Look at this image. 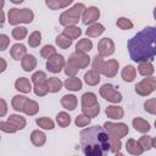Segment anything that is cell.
Instances as JSON below:
<instances>
[{"instance_id":"6da1fadb","label":"cell","mask_w":156,"mask_h":156,"mask_svg":"<svg viewBox=\"0 0 156 156\" xmlns=\"http://www.w3.org/2000/svg\"><path fill=\"white\" fill-rule=\"evenodd\" d=\"M130 58L134 62L152 61L156 55V29L152 26L138 32L127 44Z\"/></svg>"},{"instance_id":"7a4b0ae2","label":"cell","mask_w":156,"mask_h":156,"mask_svg":"<svg viewBox=\"0 0 156 156\" xmlns=\"http://www.w3.org/2000/svg\"><path fill=\"white\" fill-rule=\"evenodd\" d=\"M80 146L87 156H102L110 152V135L101 126L84 128L80 132Z\"/></svg>"},{"instance_id":"3957f363","label":"cell","mask_w":156,"mask_h":156,"mask_svg":"<svg viewBox=\"0 0 156 156\" xmlns=\"http://www.w3.org/2000/svg\"><path fill=\"white\" fill-rule=\"evenodd\" d=\"M85 10V5L82 4V2H77L74 4L72 7H69L68 10L63 11L61 15H60V24L63 26V27H67V26H76L80 17H82V13L83 11Z\"/></svg>"},{"instance_id":"277c9868","label":"cell","mask_w":156,"mask_h":156,"mask_svg":"<svg viewBox=\"0 0 156 156\" xmlns=\"http://www.w3.org/2000/svg\"><path fill=\"white\" fill-rule=\"evenodd\" d=\"M105 130L108 133L110 136H113V138H118V139H122L124 136H127V134L129 133V128L126 123L123 122H105L104 126Z\"/></svg>"},{"instance_id":"5b68a950","label":"cell","mask_w":156,"mask_h":156,"mask_svg":"<svg viewBox=\"0 0 156 156\" xmlns=\"http://www.w3.org/2000/svg\"><path fill=\"white\" fill-rule=\"evenodd\" d=\"M99 93H100L101 98H104L108 102L119 104L122 101V94L110 83H106V84L101 85V88L99 89Z\"/></svg>"},{"instance_id":"8992f818","label":"cell","mask_w":156,"mask_h":156,"mask_svg":"<svg viewBox=\"0 0 156 156\" xmlns=\"http://www.w3.org/2000/svg\"><path fill=\"white\" fill-rule=\"evenodd\" d=\"M156 89V79L154 76H149L140 80L135 85V93L140 96H149Z\"/></svg>"},{"instance_id":"52a82bcc","label":"cell","mask_w":156,"mask_h":156,"mask_svg":"<svg viewBox=\"0 0 156 156\" xmlns=\"http://www.w3.org/2000/svg\"><path fill=\"white\" fill-rule=\"evenodd\" d=\"M65 57L60 54H55L54 56H51L50 58L46 60V69L54 74L56 73H60L63 68V65H65Z\"/></svg>"},{"instance_id":"ba28073f","label":"cell","mask_w":156,"mask_h":156,"mask_svg":"<svg viewBox=\"0 0 156 156\" xmlns=\"http://www.w3.org/2000/svg\"><path fill=\"white\" fill-rule=\"evenodd\" d=\"M115 52V43L111 38H102L98 43V54L102 57L111 56Z\"/></svg>"},{"instance_id":"9c48e42d","label":"cell","mask_w":156,"mask_h":156,"mask_svg":"<svg viewBox=\"0 0 156 156\" xmlns=\"http://www.w3.org/2000/svg\"><path fill=\"white\" fill-rule=\"evenodd\" d=\"M99 17H100V10L96 6H89V7H85V10L83 11L80 20L83 24L89 26L91 23H95L99 20Z\"/></svg>"},{"instance_id":"30bf717a","label":"cell","mask_w":156,"mask_h":156,"mask_svg":"<svg viewBox=\"0 0 156 156\" xmlns=\"http://www.w3.org/2000/svg\"><path fill=\"white\" fill-rule=\"evenodd\" d=\"M118 68H119V62L117 60H115V58H110L107 61L104 60L100 74H104L107 78H113L117 74Z\"/></svg>"},{"instance_id":"8fae6325","label":"cell","mask_w":156,"mask_h":156,"mask_svg":"<svg viewBox=\"0 0 156 156\" xmlns=\"http://www.w3.org/2000/svg\"><path fill=\"white\" fill-rule=\"evenodd\" d=\"M68 60L78 68V69H82V68H87L89 65H90V57L88 54H84V52H73L71 54V56L68 57Z\"/></svg>"},{"instance_id":"7c38bea8","label":"cell","mask_w":156,"mask_h":156,"mask_svg":"<svg viewBox=\"0 0 156 156\" xmlns=\"http://www.w3.org/2000/svg\"><path fill=\"white\" fill-rule=\"evenodd\" d=\"M15 89L18 90L22 94H28V93H30L33 90V85H32V82L28 78L20 77L15 82Z\"/></svg>"},{"instance_id":"4fadbf2b","label":"cell","mask_w":156,"mask_h":156,"mask_svg":"<svg viewBox=\"0 0 156 156\" xmlns=\"http://www.w3.org/2000/svg\"><path fill=\"white\" fill-rule=\"evenodd\" d=\"M10 55H11V57H12L13 60H16V61L22 60V58L27 55V48H26V45H23V44H21V43L13 44V45L11 46V49H10Z\"/></svg>"},{"instance_id":"5bb4252c","label":"cell","mask_w":156,"mask_h":156,"mask_svg":"<svg viewBox=\"0 0 156 156\" xmlns=\"http://www.w3.org/2000/svg\"><path fill=\"white\" fill-rule=\"evenodd\" d=\"M132 124H133V128H134L136 132L143 133V134H146V133L150 132V129H151L150 123H149L146 119L141 118V117H135V118H133Z\"/></svg>"},{"instance_id":"9a60e30c","label":"cell","mask_w":156,"mask_h":156,"mask_svg":"<svg viewBox=\"0 0 156 156\" xmlns=\"http://www.w3.org/2000/svg\"><path fill=\"white\" fill-rule=\"evenodd\" d=\"M17 17H18V23L28 24V23H32L33 22V20H34V12L30 9H28V7L18 9Z\"/></svg>"},{"instance_id":"2e32d148","label":"cell","mask_w":156,"mask_h":156,"mask_svg":"<svg viewBox=\"0 0 156 156\" xmlns=\"http://www.w3.org/2000/svg\"><path fill=\"white\" fill-rule=\"evenodd\" d=\"M126 150H127L128 154L134 155V156H139V155H141L144 152V150L140 146L139 141L135 140V139H133V138H130V139L127 140V143H126Z\"/></svg>"},{"instance_id":"e0dca14e","label":"cell","mask_w":156,"mask_h":156,"mask_svg":"<svg viewBox=\"0 0 156 156\" xmlns=\"http://www.w3.org/2000/svg\"><path fill=\"white\" fill-rule=\"evenodd\" d=\"M21 66L24 72H32L37 68V58L34 55L27 54L22 60H21Z\"/></svg>"},{"instance_id":"ac0fdd59","label":"cell","mask_w":156,"mask_h":156,"mask_svg":"<svg viewBox=\"0 0 156 156\" xmlns=\"http://www.w3.org/2000/svg\"><path fill=\"white\" fill-rule=\"evenodd\" d=\"M63 87L69 91H79L83 87V83L78 77L73 76V77H68L63 82Z\"/></svg>"},{"instance_id":"d6986e66","label":"cell","mask_w":156,"mask_h":156,"mask_svg":"<svg viewBox=\"0 0 156 156\" xmlns=\"http://www.w3.org/2000/svg\"><path fill=\"white\" fill-rule=\"evenodd\" d=\"M77 104H78L77 96L73 95V94H66V95H63L61 98V105H62V107L66 108V110H68V111L76 110Z\"/></svg>"},{"instance_id":"ffe728a7","label":"cell","mask_w":156,"mask_h":156,"mask_svg":"<svg viewBox=\"0 0 156 156\" xmlns=\"http://www.w3.org/2000/svg\"><path fill=\"white\" fill-rule=\"evenodd\" d=\"M105 115L111 119H121L124 116V111L121 106L117 105H110L105 110Z\"/></svg>"},{"instance_id":"44dd1931","label":"cell","mask_w":156,"mask_h":156,"mask_svg":"<svg viewBox=\"0 0 156 156\" xmlns=\"http://www.w3.org/2000/svg\"><path fill=\"white\" fill-rule=\"evenodd\" d=\"M104 32H105L104 24H101L99 22H95V23H91V24L88 26V28L85 30V34L89 38H96V37L101 35Z\"/></svg>"},{"instance_id":"7402d4cb","label":"cell","mask_w":156,"mask_h":156,"mask_svg":"<svg viewBox=\"0 0 156 156\" xmlns=\"http://www.w3.org/2000/svg\"><path fill=\"white\" fill-rule=\"evenodd\" d=\"M30 141L34 146L40 147L46 143V135H45L44 132H41L39 129H35L30 133Z\"/></svg>"},{"instance_id":"603a6c76","label":"cell","mask_w":156,"mask_h":156,"mask_svg":"<svg viewBox=\"0 0 156 156\" xmlns=\"http://www.w3.org/2000/svg\"><path fill=\"white\" fill-rule=\"evenodd\" d=\"M138 72L140 76L143 77H149V76H152L154 72H155V68H154V65L151 63V61H141V62H138Z\"/></svg>"},{"instance_id":"cb8c5ba5","label":"cell","mask_w":156,"mask_h":156,"mask_svg":"<svg viewBox=\"0 0 156 156\" xmlns=\"http://www.w3.org/2000/svg\"><path fill=\"white\" fill-rule=\"evenodd\" d=\"M121 76H122V79L127 83H132L134 82L135 77H136V69L134 66L132 65H127L123 67L122 72H121Z\"/></svg>"},{"instance_id":"d4e9b609","label":"cell","mask_w":156,"mask_h":156,"mask_svg":"<svg viewBox=\"0 0 156 156\" xmlns=\"http://www.w3.org/2000/svg\"><path fill=\"white\" fill-rule=\"evenodd\" d=\"M7 121H9L11 124H13L17 130H22V129H24L26 126H27L26 118H24L23 116H21V115H17V113L10 115V116L7 117Z\"/></svg>"},{"instance_id":"484cf974","label":"cell","mask_w":156,"mask_h":156,"mask_svg":"<svg viewBox=\"0 0 156 156\" xmlns=\"http://www.w3.org/2000/svg\"><path fill=\"white\" fill-rule=\"evenodd\" d=\"M83 78H84V82L90 87L98 85L100 83V73H98L94 69H89L88 72H85Z\"/></svg>"},{"instance_id":"4316f807","label":"cell","mask_w":156,"mask_h":156,"mask_svg":"<svg viewBox=\"0 0 156 156\" xmlns=\"http://www.w3.org/2000/svg\"><path fill=\"white\" fill-rule=\"evenodd\" d=\"M27 100H28V98L24 96V95H20V94L18 95H15L12 98V100H11V106H12V108L15 111L22 112L23 111V107H24V104L27 102Z\"/></svg>"},{"instance_id":"83f0119b","label":"cell","mask_w":156,"mask_h":156,"mask_svg":"<svg viewBox=\"0 0 156 156\" xmlns=\"http://www.w3.org/2000/svg\"><path fill=\"white\" fill-rule=\"evenodd\" d=\"M38 111H39V105H38V102H37L35 100L28 99L27 102L24 104V107H23V111H22V112H23L24 115H27V116H34V115L38 113Z\"/></svg>"},{"instance_id":"f1b7e54d","label":"cell","mask_w":156,"mask_h":156,"mask_svg":"<svg viewBox=\"0 0 156 156\" xmlns=\"http://www.w3.org/2000/svg\"><path fill=\"white\" fill-rule=\"evenodd\" d=\"M91 49H93V41H91L90 39H88V38L80 39V40H78V43L76 44V51H78V52L88 54Z\"/></svg>"},{"instance_id":"f546056e","label":"cell","mask_w":156,"mask_h":156,"mask_svg":"<svg viewBox=\"0 0 156 156\" xmlns=\"http://www.w3.org/2000/svg\"><path fill=\"white\" fill-rule=\"evenodd\" d=\"M46 83H48V87H49V93H58L62 89V85H63L61 79L57 78V77H49Z\"/></svg>"},{"instance_id":"4dcf8cb0","label":"cell","mask_w":156,"mask_h":156,"mask_svg":"<svg viewBox=\"0 0 156 156\" xmlns=\"http://www.w3.org/2000/svg\"><path fill=\"white\" fill-rule=\"evenodd\" d=\"M138 141H139V144H140V146L143 147L144 151H149L150 149L156 147V146H155L156 139L152 138V136H150V135H146V134H145V135L140 136V139H139Z\"/></svg>"},{"instance_id":"1f68e13d","label":"cell","mask_w":156,"mask_h":156,"mask_svg":"<svg viewBox=\"0 0 156 156\" xmlns=\"http://www.w3.org/2000/svg\"><path fill=\"white\" fill-rule=\"evenodd\" d=\"M65 35H67L69 39L74 40V39H78L80 35H82V29L76 24V26H67L65 27L63 32H62Z\"/></svg>"},{"instance_id":"d6a6232c","label":"cell","mask_w":156,"mask_h":156,"mask_svg":"<svg viewBox=\"0 0 156 156\" xmlns=\"http://www.w3.org/2000/svg\"><path fill=\"white\" fill-rule=\"evenodd\" d=\"M35 123L39 128L44 130H52L55 128V122L49 117H39L35 119Z\"/></svg>"},{"instance_id":"836d02e7","label":"cell","mask_w":156,"mask_h":156,"mask_svg":"<svg viewBox=\"0 0 156 156\" xmlns=\"http://www.w3.org/2000/svg\"><path fill=\"white\" fill-rule=\"evenodd\" d=\"M72 39H69L67 35H65L63 33H61V34H58L57 37H56V39H55V43H56V45L60 48V49H63V50H66V49H68V48H71V45H72Z\"/></svg>"},{"instance_id":"e575fe53","label":"cell","mask_w":156,"mask_h":156,"mask_svg":"<svg viewBox=\"0 0 156 156\" xmlns=\"http://www.w3.org/2000/svg\"><path fill=\"white\" fill-rule=\"evenodd\" d=\"M56 123L61 128H66L71 124V116L66 111H61L56 115Z\"/></svg>"},{"instance_id":"d590c367","label":"cell","mask_w":156,"mask_h":156,"mask_svg":"<svg viewBox=\"0 0 156 156\" xmlns=\"http://www.w3.org/2000/svg\"><path fill=\"white\" fill-rule=\"evenodd\" d=\"M95 104H98V99L94 93L87 91L82 95V107H88V106H91Z\"/></svg>"},{"instance_id":"8d00e7d4","label":"cell","mask_w":156,"mask_h":156,"mask_svg":"<svg viewBox=\"0 0 156 156\" xmlns=\"http://www.w3.org/2000/svg\"><path fill=\"white\" fill-rule=\"evenodd\" d=\"M28 34V30L26 27H22V26H15V28L12 29L11 32V35L15 40H22L27 37Z\"/></svg>"},{"instance_id":"74e56055","label":"cell","mask_w":156,"mask_h":156,"mask_svg":"<svg viewBox=\"0 0 156 156\" xmlns=\"http://www.w3.org/2000/svg\"><path fill=\"white\" fill-rule=\"evenodd\" d=\"M41 43V33L39 30H34L28 37V45L30 48H38Z\"/></svg>"},{"instance_id":"f35d334b","label":"cell","mask_w":156,"mask_h":156,"mask_svg":"<svg viewBox=\"0 0 156 156\" xmlns=\"http://www.w3.org/2000/svg\"><path fill=\"white\" fill-rule=\"evenodd\" d=\"M33 91L37 96H45L49 93V87L46 82H41V83H35L33 85Z\"/></svg>"},{"instance_id":"ab89813d","label":"cell","mask_w":156,"mask_h":156,"mask_svg":"<svg viewBox=\"0 0 156 156\" xmlns=\"http://www.w3.org/2000/svg\"><path fill=\"white\" fill-rule=\"evenodd\" d=\"M82 113L87 115V116L90 117V118L96 117V116L100 113V105H99V102L95 104V105L88 106V107H82Z\"/></svg>"},{"instance_id":"60d3db41","label":"cell","mask_w":156,"mask_h":156,"mask_svg":"<svg viewBox=\"0 0 156 156\" xmlns=\"http://www.w3.org/2000/svg\"><path fill=\"white\" fill-rule=\"evenodd\" d=\"M121 149H122V141H121V139L110 136V152L121 155Z\"/></svg>"},{"instance_id":"b9f144b4","label":"cell","mask_w":156,"mask_h":156,"mask_svg":"<svg viewBox=\"0 0 156 156\" xmlns=\"http://www.w3.org/2000/svg\"><path fill=\"white\" fill-rule=\"evenodd\" d=\"M116 26L122 30H128L133 28V22L127 17H118L116 21Z\"/></svg>"},{"instance_id":"7bdbcfd3","label":"cell","mask_w":156,"mask_h":156,"mask_svg":"<svg viewBox=\"0 0 156 156\" xmlns=\"http://www.w3.org/2000/svg\"><path fill=\"white\" fill-rule=\"evenodd\" d=\"M63 72H65V74L67 76V77H73V76H77V73H78V68L69 61V60H67V61H65V65H63Z\"/></svg>"},{"instance_id":"ee69618b","label":"cell","mask_w":156,"mask_h":156,"mask_svg":"<svg viewBox=\"0 0 156 156\" xmlns=\"http://www.w3.org/2000/svg\"><path fill=\"white\" fill-rule=\"evenodd\" d=\"M55 54H57V51H56V49H55V46H52V45H44L41 49H40V55H41V57H44V58H50L51 56H54Z\"/></svg>"},{"instance_id":"f6af8a7d","label":"cell","mask_w":156,"mask_h":156,"mask_svg":"<svg viewBox=\"0 0 156 156\" xmlns=\"http://www.w3.org/2000/svg\"><path fill=\"white\" fill-rule=\"evenodd\" d=\"M17 12H18V9L13 7V9H10L9 12H7V22L11 24V26H18V17H17Z\"/></svg>"},{"instance_id":"bcb514c9","label":"cell","mask_w":156,"mask_h":156,"mask_svg":"<svg viewBox=\"0 0 156 156\" xmlns=\"http://www.w3.org/2000/svg\"><path fill=\"white\" fill-rule=\"evenodd\" d=\"M90 122H91V118L88 117V116L84 115V113L78 115V116L76 117V119H74V124H76L77 127H87Z\"/></svg>"},{"instance_id":"7dc6e473","label":"cell","mask_w":156,"mask_h":156,"mask_svg":"<svg viewBox=\"0 0 156 156\" xmlns=\"http://www.w3.org/2000/svg\"><path fill=\"white\" fill-rule=\"evenodd\" d=\"M32 83L33 84H35V83H41V82H46L48 80V76H46V73L44 72V71H37V72H34L33 74H32Z\"/></svg>"},{"instance_id":"c3c4849f","label":"cell","mask_w":156,"mask_h":156,"mask_svg":"<svg viewBox=\"0 0 156 156\" xmlns=\"http://www.w3.org/2000/svg\"><path fill=\"white\" fill-rule=\"evenodd\" d=\"M144 110L146 112H149L150 115H155L156 113V99L151 98V99L146 100L144 102Z\"/></svg>"},{"instance_id":"681fc988","label":"cell","mask_w":156,"mask_h":156,"mask_svg":"<svg viewBox=\"0 0 156 156\" xmlns=\"http://www.w3.org/2000/svg\"><path fill=\"white\" fill-rule=\"evenodd\" d=\"M0 130L4 133H10V134H13L17 132L16 127L11 124L9 121H0Z\"/></svg>"},{"instance_id":"f907efd6","label":"cell","mask_w":156,"mask_h":156,"mask_svg":"<svg viewBox=\"0 0 156 156\" xmlns=\"http://www.w3.org/2000/svg\"><path fill=\"white\" fill-rule=\"evenodd\" d=\"M102 63H104V57H102V56H100L99 54H96V55L93 57V62H91L93 69H94V71H96L98 73H100V72H101Z\"/></svg>"},{"instance_id":"816d5d0a","label":"cell","mask_w":156,"mask_h":156,"mask_svg":"<svg viewBox=\"0 0 156 156\" xmlns=\"http://www.w3.org/2000/svg\"><path fill=\"white\" fill-rule=\"evenodd\" d=\"M10 45V38L6 34H0V51H4Z\"/></svg>"},{"instance_id":"f5cc1de1","label":"cell","mask_w":156,"mask_h":156,"mask_svg":"<svg viewBox=\"0 0 156 156\" xmlns=\"http://www.w3.org/2000/svg\"><path fill=\"white\" fill-rule=\"evenodd\" d=\"M45 5L50 10H60L61 9V0H45Z\"/></svg>"},{"instance_id":"db71d44e","label":"cell","mask_w":156,"mask_h":156,"mask_svg":"<svg viewBox=\"0 0 156 156\" xmlns=\"http://www.w3.org/2000/svg\"><path fill=\"white\" fill-rule=\"evenodd\" d=\"M7 113V102L4 99H0V117L6 116Z\"/></svg>"},{"instance_id":"11a10c76","label":"cell","mask_w":156,"mask_h":156,"mask_svg":"<svg viewBox=\"0 0 156 156\" xmlns=\"http://www.w3.org/2000/svg\"><path fill=\"white\" fill-rule=\"evenodd\" d=\"M6 68H7V62H6V60L2 58V57H0V73L5 72Z\"/></svg>"},{"instance_id":"9f6ffc18","label":"cell","mask_w":156,"mask_h":156,"mask_svg":"<svg viewBox=\"0 0 156 156\" xmlns=\"http://www.w3.org/2000/svg\"><path fill=\"white\" fill-rule=\"evenodd\" d=\"M73 1H74V0H61V9H66V7H68L69 5L73 4Z\"/></svg>"},{"instance_id":"6f0895ef","label":"cell","mask_w":156,"mask_h":156,"mask_svg":"<svg viewBox=\"0 0 156 156\" xmlns=\"http://www.w3.org/2000/svg\"><path fill=\"white\" fill-rule=\"evenodd\" d=\"M5 22V13L2 10H0V24H2Z\"/></svg>"},{"instance_id":"680465c9","label":"cell","mask_w":156,"mask_h":156,"mask_svg":"<svg viewBox=\"0 0 156 156\" xmlns=\"http://www.w3.org/2000/svg\"><path fill=\"white\" fill-rule=\"evenodd\" d=\"M12 4H16V5H18V4H22L24 0H10Z\"/></svg>"},{"instance_id":"91938a15","label":"cell","mask_w":156,"mask_h":156,"mask_svg":"<svg viewBox=\"0 0 156 156\" xmlns=\"http://www.w3.org/2000/svg\"><path fill=\"white\" fill-rule=\"evenodd\" d=\"M4 6H5V0H0V10H2Z\"/></svg>"},{"instance_id":"94428289","label":"cell","mask_w":156,"mask_h":156,"mask_svg":"<svg viewBox=\"0 0 156 156\" xmlns=\"http://www.w3.org/2000/svg\"><path fill=\"white\" fill-rule=\"evenodd\" d=\"M0 140H1V136H0Z\"/></svg>"}]
</instances>
